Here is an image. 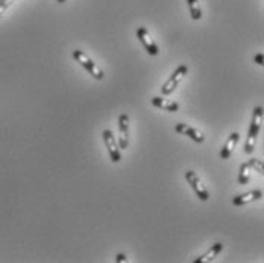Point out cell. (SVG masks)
Segmentation results:
<instances>
[{"label":"cell","mask_w":264,"mask_h":263,"mask_svg":"<svg viewBox=\"0 0 264 263\" xmlns=\"http://www.w3.org/2000/svg\"><path fill=\"white\" fill-rule=\"evenodd\" d=\"M186 180L189 181V184L193 187L194 193L199 196L200 201H208V199H210L208 190H207V187L202 184V181L199 180V177H197L193 171H187V172H186Z\"/></svg>","instance_id":"4"},{"label":"cell","mask_w":264,"mask_h":263,"mask_svg":"<svg viewBox=\"0 0 264 263\" xmlns=\"http://www.w3.org/2000/svg\"><path fill=\"white\" fill-rule=\"evenodd\" d=\"M11 3H12V0H0V15L11 6Z\"/></svg>","instance_id":"16"},{"label":"cell","mask_w":264,"mask_h":263,"mask_svg":"<svg viewBox=\"0 0 264 263\" xmlns=\"http://www.w3.org/2000/svg\"><path fill=\"white\" fill-rule=\"evenodd\" d=\"M56 2H58V3H64L66 0H56Z\"/></svg>","instance_id":"19"},{"label":"cell","mask_w":264,"mask_h":263,"mask_svg":"<svg viewBox=\"0 0 264 263\" xmlns=\"http://www.w3.org/2000/svg\"><path fill=\"white\" fill-rule=\"evenodd\" d=\"M152 105L163 110V111H170V113H175L179 110V105L173 101H169V99H164V98H159V96H155L152 98Z\"/></svg>","instance_id":"10"},{"label":"cell","mask_w":264,"mask_h":263,"mask_svg":"<svg viewBox=\"0 0 264 263\" xmlns=\"http://www.w3.org/2000/svg\"><path fill=\"white\" fill-rule=\"evenodd\" d=\"M175 129H176V133H179V134L189 136L190 139L194 140L196 143H204V142H205V136H204L200 131H197V129L189 126L187 123H178Z\"/></svg>","instance_id":"8"},{"label":"cell","mask_w":264,"mask_h":263,"mask_svg":"<svg viewBox=\"0 0 264 263\" xmlns=\"http://www.w3.org/2000/svg\"><path fill=\"white\" fill-rule=\"evenodd\" d=\"M189 73V67L187 66H179L172 76L169 78V81L161 87V93H163V96H169V95H172L173 91H175V88L179 85V82L186 78V75Z\"/></svg>","instance_id":"2"},{"label":"cell","mask_w":264,"mask_h":263,"mask_svg":"<svg viewBox=\"0 0 264 263\" xmlns=\"http://www.w3.org/2000/svg\"><path fill=\"white\" fill-rule=\"evenodd\" d=\"M261 122H263V107H255L254 116H252V122L248 131V139H246V145H245V152L246 154H252L255 143H257V137L260 134L261 129Z\"/></svg>","instance_id":"1"},{"label":"cell","mask_w":264,"mask_h":263,"mask_svg":"<svg viewBox=\"0 0 264 263\" xmlns=\"http://www.w3.org/2000/svg\"><path fill=\"white\" fill-rule=\"evenodd\" d=\"M249 181H251V166L248 163H243L238 172V184H248Z\"/></svg>","instance_id":"13"},{"label":"cell","mask_w":264,"mask_h":263,"mask_svg":"<svg viewBox=\"0 0 264 263\" xmlns=\"http://www.w3.org/2000/svg\"><path fill=\"white\" fill-rule=\"evenodd\" d=\"M248 164L251 166V169H254V171L258 172L260 175H264V166L261 160H258V158H251Z\"/></svg>","instance_id":"15"},{"label":"cell","mask_w":264,"mask_h":263,"mask_svg":"<svg viewBox=\"0 0 264 263\" xmlns=\"http://www.w3.org/2000/svg\"><path fill=\"white\" fill-rule=\"evenodd\" d=\"M187 3H189L190 14L193 17V20H199L202 17V11L199 8V0H187Z\"/></svg>","instance_id":"14"},{"label":"cell","mask_w":264,"mask_h":263,"mask_svg":"<svg viewBox=\"0 0 264 263\" xmlns=\"http://www.w3.org/2000/svg\"><path fill=\"white\" fill-rule=\"evenodd\" d=\"M261 198H263V192H261V190H252V192H248V193L234 196L232 204H234V205H246V204L254 202V201H258V199H261Z\"/></svg>","instance_id":"9"},{"label":"cell","mask_w":264,"mask_h":263,"mask_svg":"<svg viewBox=\"0 0 264 263\" xmlns=\"http://www.w3.org/2000/svg\"><path fill=\"white\" fill-rule=\"evenodd\" d=\"M255 63H257L258 66H263V53H257V55H255Z\"/></svg>","instance_id":"17"},{"label":"cell","mask_w":264,"mask_h":263,"mask_svg":"<svg viewBox=\"0 0 264 263\" xmlns=\"http://www.w3.org/2000/svg\"><path fill=\"white\" fill-rule=\"evenodd\" d=\"M137 37L141 41V44L145 46V49H146V52L149 55H152V57L158 55V52H159L158 44L155 43V40L152 38V35L149 34V31L146 28H138L137 29Z\"/></svg>","instance_id":"5"},{"label":"cell","mask_w":264,"mask_h":263,"mask_svg":"<svg viewBox=\"0 0 264 263\" xmlns=\"http://www.w3.org/2000/svg\"><path fill=\"white\" fill-rule=\"evenodd\" d=\"M73 58H75L76 61H77L90 75L93 76L94 79H99V81L104 79V76H105L104 75V72H102V70H100V69H99V67H97V66L82 52V50H73Z\"/></svg>","instance_id":"3"},{"label":"cell","mask_w":264,"mask_h":263,"mask_svg":"<svg viewBox=\"0 0 264 263\" xmlns=\"http://www.w3.org/2000/svg\"><path fill=\"white\" fill-rule=\"evenodd\" d=\"M118 129H120V136H118V148L126 149L129 146V117L126 113L120 114L118 117Z\"/></svg>","instance_id":"6"},{"label":"cell","mask_w":264,"mask_h":263,"mask_svg":"<svg viewBox=\"0 0 264 263\" xmlns=\"http://www.w3.org/2000/svg\"><path fill=\"white\" fill-rule=\"evenodd\" d=\"M128 259H126V256L125 254H117V257H115V262L121 263V262H126Z\"/></svg>","instance_id":"18"},{"label":"cell","mask_w":264,"mask_h":263,"mask_svg":"<svg viewBox=\"0 0 264 263\" xmlns=\"http://www.w3.org/2000/svg\"><path fill=\"white\" fill-rule=\"evenodd\" d=\"M222 250H224V243L222 242H217V243H214V245H211V248L204 254V256H200L199 259H196L194 262L196 263H205V262H211V260H214L220 253H222Z\"/></svg>","instance_id":"11"},{"label":"cell","mask_w":264,"mask_h":263,"mask_svg":"<svg viewBox=\"0 0 264 263\" xmlns=\"http://www.w3.org/2000/svg\"><path fill=\"white\" fill-rule=\"evenodd\" d=\"M238 140H240V134H238V133H231L227 145H225V146L222 148V151H220V157H222L224 160H227V158L231 157V154H232V151L235 148V145L238 143Z\"/></svg>","instance_id":"12"},{"label":"cell","mask_w":264,"mask_h":263,"mask_svg":"<svg viewBox=\"0 0 264 263\" xmlns=\"http://www.w3.org/2000/svg\"><path fill=\"white\" fill-rule=\"evenodd\" d=\"M102 137H104V142L107 145V149L110 152V157H111V161L113 163H118L121 160V155H120V148L117 146V142L114 139V134L110 129H105L102 133Z\"/></svg>","instance_id":"7"}]
</instances>
